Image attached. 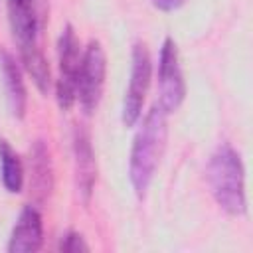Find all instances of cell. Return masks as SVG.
I'll return each instance as SVG.
<instances>
[{
    "label": "cell",
    "mask_w": 253,
    "mask_h": 253,
    "mask_svg": "<svg viewBox=\"0 0 253 253\" xmlns=\"http://www.w3.org/2000/svg\"><path fill=\"white\" fill-rule=\"evenodd\" d=\"M166 119L168 115L156 103L146 113V117L142 119L134 134L130 160H128V178L138 200L146 196L150 182L154 178V172L158 168V162L162 158V152L166 148V136H168Z\"/></svg>",
    "instance_id": "6da1fadb"
},
{
    "label": "cell",
    "mask_w": 253,
    "mask_h": 253,
    "mask_svg": "<svg viewBox=\"0 0 253 253\" xmlns=\"http://www.w3.org/2000/svg\"><path fill=\"white\" fill-rule=\"evenodd\" d=\"M208 186L217 206L229 215H243L247 211L245 200V168L239 152L223 142L215 148L208 162Z\"/></svg>",
    "instance_id": "7a4b0ae2"
},
{
    "label": "cell",
    "mask_w": 253,
    "mask_h": 253,
    "mask_svg": "<svg viewBox=\"0 0 253 253\" xmlns=\"http://www.w3.org/2000/svg\"><path fill=\"white\" fill-rule=\"evenodd\" d=\"M79 40L71 24H67L57 42L59 55V79L55 85V99L61 111H69L77 101V79L81 67V49Z\"/></svg>",
    "instance_id": "3957f363"
},
{
    "label": "cell",
    "mask_w": 253,
    "mask_h": 253,
    "mask_svg": "<svg viewBox=\"0 0 253 253\" xmlns=\"http://www.w3.org/2000/svg\"><path fill=\"white\" fill-rule=\"evenodd\" d=\"M8 20L20 55L40 47V34L45 24V0H8Z\"/></svg>",
    "instance_id": "277c9868"
},
{
    "label": "cell",
    "mask_w": 253,
    "mask_h": 253,
    "mask_svg": "<svg viewBox=\"0 0 253 253\" xmlns=\"http://www.w3.org/2000/svg\"><path fill=\"white\" fill-rule=\"evenodd\" d=\"M107 73V57L105 49L97 40H91L81 55L79 79H77V101L81 109L91 115L101 101Z\"/></svg>",
    "instance_id": "5b68a950"
},
{
    "label": "cell",
    "mask_w": 253,
    "mask_h": 253,
    "mask_svg": "<svg viewBox=\"0 0 253 253\" xmlns=\"http://www.w3.org/2000/svg\"><path fill=\"white\" fill-rule=\"evenodd\" d=\"M186 97V83L180 67L178 47L172 38H166L158 57V105L166 115L178 111Z\"/></svg>",
    "instance_id": "8992f818"
},
{
    "label": "cell",
    "mask_w": 253,
    "mask_h": 253,
    "mask_svg": "<svg viewBox=\"0 0 253 253\" xmlns=\"http://www.w3.org/2000/svg\"><path fill=\"white\" fill-rule=\"evenodd\" d=\"M152 75V61L150 53L146 49V43L136 42L132 45V57H130V79L123 101V123L125 126H134L140 119L144 97L148 93Z\"/></svg>",
    "instance_id": "52a82bcc"
},
{
    "label": "cell",
    "mask_w": 253,
    "mask_h": 253,
    "mask_svg": "<svg viewBox=\"0 0 253 253\" xmlns=\"http://www.w3.org/2000/svg\"><path fill=\"white\" fill-rule=\"evenodd\" d=\"M73 162H75V190L79 200L87 206L91 202L97 182V160L87 128H73Z\"/></svg>",
    "instance_id": "ba28073f"
},
{
    "label": "cell",
    "mask_w": 253,
    "mask_h": 253,
    "mask_svg": "<svg viewBox=\"0 0 253 253\" xmlns=\"http://www.w3.org/2000/svg\"><path fill=\"white\" fill-rule=\"evenodd\" d=\"M43 243V221H42V213L36 206L28 204L22 208L6 249L10 253H34L40 251Z\"/></svg>",
    "instance_id": "9c48e42d"
},
{
    "label": "cell",
    "mask_w": 253,
    "mask_h": 253,
    "mask_svg": "<svg viewBox=\"0 0 253 253\" xmlns=\"http://www.w3.org/2000/svg\"><path fill=\"white\" fill-rule=\"evenodd\" d=\"M0 71H2V81H4V91H6V101L12 117L24 119L26 115V87L22 79V71L16 63V59L8 51H0Z\"/></svg>",
    "instance_id": "30bf717a"
},
{
    "label": "cell",
    "mask_w": 253,
    "mask_h": 253,
    "mask_svg": "<svg viewBox=\"0 0 253 253\" xmlns=\"http://www.w3.org/2000/svg\"><path fill=\"white\" fill-rule=\"evenodd\" d=\"M0 176L10 194H20L24 188V166L8 140L0 138Z\"/></svg>",
    "instance_id": "8fae6325"
},
{
    "label": "cell",
    "mask_w": 253,
    "mask_h": 253,
    "mask_svg": "<svg viewBox=\"0 0 253 253\" xmlns=\"http://www.w3.org/2000/svg\"><path fill=\"white\" fill-rule=\"evenodd\" d=\"M30 168H32V186L43 200L51 190V162L43 140L34 142V148L30 152Z\"/></svg>",
    "instance_id": "7c38bea8"
},
{
    "label": "cell",
    "mask_w": 253,
    "mask_h": 253,
    "mask_svg": "<svg viewBox=\"0 0 253 253\" xmlns=\"http://www.w3.org/2000/svg\"><path fill=\"white\" fill-rule=\"evenodd\" d=\"M22 63L26 67V71L30 73L34 85L38 87L40 93H47L49 91V85H51V73H49V65H47V59L43 55L42 49H36L32 53H26L22 55Z\"/></svg>",
    "instance_id": "4fadbf2b"
},
{
    "label": "cell",
    "mask_w": 253,
    "mask_h": 253,
    "mask_svg": "<svg viewBox=\"0 0 253 253\" xmlns=\"http://www.w3.org/2000/svg\"><path fill=\"white\" fill-rule=\"evenodd\" d=\"M59 251H65V253H79V251H89V245L87 241L83 239L81 233L77 231H67L61 241H59Z\"/></svg>",
    "instance_id": "5bb4252c"
},
{
    "label": "cell",
    "mask_w": 253,
    "mask_h": 253,
    "mask_svg": "<svg viewBox=\"0 0 253 253\" xmlns=\"http://www.w3.org/2000/svg\"><path fill=\"white\" fill-rule=\"evenodd\" d=\"M184 2H186V0H152L154 8H158V10H162V12H174V10H178Z\"/></svg>",
    "instance_id": "9a60e30c"
}]
</instances>
